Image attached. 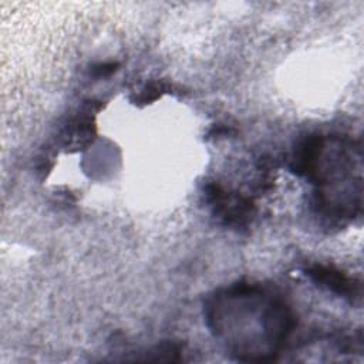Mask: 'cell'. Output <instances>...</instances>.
Here are the masks:
<instances>
[{
	"mask_svg": "<svg viewBox=\"0 0 364 364\" xmlns=\"http://www.w3.org/2000/svg\"><path fill=\"white\" fill-rule=\"evenodd\" d=\"M205 320L229 354L245 363L274 361L296 328L286 300L270 289L237 282L205 301Z\"/></svg>",
	"mask_w": 364,
	"mask_h": 364,
	"instance_id": "6da1fadb",
	"label": "cell"
},
{
	"mask_svg": "<svg viewBox=\"0 0 364 364\" xmlns=\"http://www.w3.org/2000/svg\"><path fill=\"white\" fill-rule=\"evenodd\" d=\"M206 196L215 213L219 215L226 225L242 226L253 216V203L246 196L226 192L219 185H209L206 188Z\"/></svg>",
	"mask_w": 364,
	"mask_h": 364,
	"instance_id": "7a4b0ae2",
	"label": "cell"
},
{
	"mask_svg": "<svg viewBox=\"0 0 364 364\" xmlns=\"http://www.w3.org/2000/svg\"><path fill=\"white\" fill-rule=\"evenodd\" d=\"M310 279L327 290L348 299L351 303L361 300V284L331 266L316 264L307 270Z\"/></svg>",
	"mask_w": 364,
	"mask_h": 364,
	"instance_id": "3957f363",
	"label": "cell"
},
{
	"mask_svg": "<svg viewBox=\"0 0 364 364\" xmlns=\"http://www.w3.org/2000/svg\"><path fill=\"white\" fill-rule=\"evenodd\" d=\"M161 91H164V87L161 84H149L142 90V92L139 95V100L142 102L152 101V100H155L161 95Z\"/></svg>",
	"mask_w": 364,
	"mask_h": 364,
	"instance_id": "277c9868",
	"label": "cell"
},
{
	"mask_svg": "<svg viewBox=\"0 0 364 364\" xmlns=\"http://www.w3.org/2000/svg\"><path fill=\"white\" fill-rule=\"evenodd\" d=\"M115 67L117 64L115 63H102V64H98L97 67L92 68V73L97 75V77H104V75H108L111 73L115 71Z\"/></svg>",
	"mask_w": 364,
	"mask_h": 364,
	"instance_id": "5b68a950",
	"label": "cell"
}]
</instances>
